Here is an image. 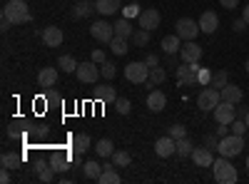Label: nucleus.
Masks as SVG:
<instances>
[{
    "label": "nucleus",
    "instance_id": "22",
    "mask_svg": "<svg viewBox=\"0 0 249 184\" xmlns=\"http://www.w3.org/2000/svg\"><path fill=\"white\" fill-rule=\"evenodd\" d=\"M162 50L167 52V55H175L182 50V37L175 33V35H167V37H162Z\"/></svg>",
    "mask_w": 249,
    "mask_h": 184
},
{
    "label": "nucleus",
    "instance_id": "3",
    "mask_svg": "<svg viewBox=\"0 0 249 184\" xmlns=\"http://www.w3.org/2000/svg\"><path fill=\"white\" fill-rule=\"evenodd\" d=\"M242 150H244V137L242 134H232V132L227 137H222L219 145H217V152L222 157H237V154H242Z\"/></svg>",
    "mask_w": 249,
    "mask_h": 184
},
{
    "label": "nucleus",
    "instance_id": "53",
    "mask_svg": "<svg viewBox=\"0 0 249 184\" xmlns=\"http://www.w3.org/2000/svg\"><path fill=\"white\" fill-rule=\"evenodd\" d=\"M242 17L247 20V25H249V5H244V10H242Z\"/></svg>",
    "mask_w": 249,
    "mask_h": 184
},
{
    "label": "nucleus",
    "instance_id": "50",
    "mask_svg": "<svg viewBox=\"0 0 249 184\" xmlns=\"http://www.w3.org/2000/svg\"><path fill=\"white\" fill-rule=\"evenodd\" d=\"M70 162H72V167H82V154H77V152H75Z\"/></svg>",
    "mask_w": 249,
    "mask_h": 184
},
{
    "label": "nucleus",
    "instance_id": "27",
    "mask_svg": "<svg viewBox=\"0 0 249 184\" xmlns=\"http://www.w3.org/2000/svg\"><path fill=\"white\" fill-rule=\"evenodd\" d=\"M97 182L100 184H120V174H117V169L112 165H105V169H102V174H100Z\"/></svg>",
    "mask_w": 249,
    "mask_h": 184
},
{
    "label": "nucleus",
    "instance_id": "40",
    "mask_svg": "<svg viewBox=\"0 0 249 184\" xmlns=\"http://www.w3.org/2000/svg\"><path fill=\"white\" fill-rule=\"evenodd\" d=\"M170 137H175V139L187 137V127H184V125H172V127H170Z\"/></svg>",
    "mask_w": 249,
    "mask_h": 184
},
{
    "label": "nucleus",
    "instance_id": "16",
    "mask_svg": "<svg viewBox=\"0 0 249 184\" xmlns=\"http://www.w3.org/2000/svg\"><path fill=\"white\" fill-rule=\"evenodd\" d=\"M57 77H60V72H57L55 67H43V70L37 72V85L45 87V90H50V87L57 85Z\"/></svg>",
    "mask_w": 249,
    "mask_h": 184
},
{
    "label": "nucleus",
    "instance_id": "55",
    "mask_svg": "<svg viewBox=\"0 0 249 184\" xmlns=\"http://www.w3.org/2000/svg\"><path fill=\"white\" fill-rule=\"evenodd\" d=\"M244 67H247V72H249V60H247V63H244Z\"/></svg>",
    "mask_w": 249,
    "mask_h": 184
},
{
    "label": "nucleus",
    "instance_id": "37",
    "mask_svg": "<svg viewBox=\"0 0 249 184\" xmlns=\"http://www.w3.org/2000/svg\"><path fill=\"white\" fill-rule=\"evenodd\" d=\"M50 165L55 167V172H65V169H70V165H72V162H68V159L62 157V154H55Z\"/></svg>",
    "mask_w": 249,
    "mask_h": 184
},
{
    "label": "nucleus",
    "instance_id": "2",
    "mask_svg": "<svg viewBox=\"0 0 249 184\" xmlns=\"http://www.w3.org/2000/svg\"><path fill=\"white\" fill-rule=\"evenodd\" d=\"M212 167H214V182H219V184H234V182L239 179V174H237L234 165L230 162V157L214 159Z\"/></svg>",
    "mask_w": 249,
    "mask_h": 184
},
{
    "label": "nucleus",
    "instance_id": "44",
    "mask_svg": "<svg viewBox=\"0 0 249 184\" xmlns=\"http://www.w3.org/2000/svg\"><path fill=\"white\" fill-rule=\"evenodd\" d=\"M217 145H219V137H217V134H207V137H204V147L212 150V147H217Z\"/></svg>",
    "mask_w": 249,
    "mask_h": 184
},
{
    "label": "nucleus",
    "instance_id": "19",
    "mask_svg": "<svg viewBox=\"0 0 249 184\" xmlns=\"http://www.w3.org/2000/svg\"><path fill=\"white\" fill-rule=\"evenodd\" d=\"M92 10H97L92 0H77V3L72 5V17H75V20H82V17L92 15Z\"/></svg>",
    "mask_w": 249,
    "mask_h": 184
},
{
    "label": "nucleus",
    "instance_id": "52",
    "mask_svg": "<svg viewBox=\"0 0 249 184\" xmlns=\"http://www.w3.org/2000/svg\"><path fill=\"white\" fill-rule=\"evenodd\" d=\"M167 65H170V67H177V57H175V55H167Z\"/></svg>",
    "mask_w": 249,
    "mask_h": 184
},
{
    "label": "nucleus",
    "instance_id": "24",
    "mask_svg": "<svg viewBox=\"0 0 249 184\" xmlns=\"http://www.w3.org/2000/svg\"><path fill=\"white\" fill-rule=\"evenodd\" d=\"M102 169H105V165H100V162H95V159H90V162H85L82 165V172H85V177L88 179H100V174H102Z\"/></svg>",
    "mask_w": 249,
    "mask_h": 184
},
{
    "label": "nucleus",
    "instance_id": "20",
    "mask_svg": "<svg viewBox=\"0 0 249 184\" xmlns=\"http://www.w3.org/2000/svg\"><path fill=\"white\" fill-rule=\"evenodd\" d=\"M95 8H97L100 15H115V13L122 10L120 0H95Z\"/></svg>",
    "mask_w": 249,
    "mask_h": 184
},
{
    "label": "nucleus",
    "instance_id": "23",
    "mask_svg": "<svg viewBox=\"0 0 249 184\" xmlns=\"http://www.w3.org/2000/svg\"><path fill=\"white\" fill-rule=\"evenodd\" d=\"M164 80H167V72H164V67L157 65V67H150V77H147V83H144V85L155 90V85H162Z\"/></svg>",
    "mask_w": 249,
    "mask_h": 184
},
{
    "label": "nucleus",
    "instance_id": "33",
    "mask_svg": "<svg viewBox=\"0 0 249 184\" xmlns=\"http://www.w3.org/2000/svg\"><path fill=\"white\" fill-rule=\"evenodd\" d=\"M210 85L217 87V90H222V87L230 85V75H227V70H217V72L212 75V83H210Z\"/></svg>",
    "mask_w": 249,
    "mask_h": 184
},
{
    "label": "nucleus",
    "instance_id": "54",
    "mask_svg": "<svg viewBox=\"0 0 249 184\" xmlns=\"http://www.w3.org/2000/svg\"><path fill=\"white\" fill-rule=\"evenodd\" d=\"M244 122H247V130H249V110L244 112Z\"/></svg>",
    "mask_w": 249,
    "mask_h": 184
},
{
    "label": "nucleus",
    "instance_id": "14",
    "mask_svg": "<svg viewBox=\"0 0 249 184\" xmlns=\"http://www.w3.org/2000/svg\"><path fill=\"white\" fill-rule=\"evenodd\" d=\"M62 40H65V35H62V30H60L57 25H48V28L43 30V43H45V48H60Z\"/></svg>",
    "mask_w": 249,
    "mask_h": 184
},
{
    "label": "nucleus",
    "instance_id": "15",
    "mask_svg": "<svg viewBox=\"0 0 249 184\" xmlns=\"http://www.w3.org/2000/svg\"><path fill=\"white\" fill-rule=\"evenodd\" d=\"M190 157L195 159L197 167H212V165H214V154H212L210 147H195Z\"/></svg>",
    "mask_w": 249,
    "mask_h": 184
},
{
    "label": "nucleus",
    "instance_id": "25",
    "mask_svg": "<svg viewBox=\"0 0 249 184\" xmlns=\"http://www.w3.org/2000/svg\"><path fill=\"white\" fill-rule=\"evenodd\" d=\"M107 45H110L112 55H117V57H120V55H127V50H130V45H127V37H117V35L110 40Z\"/></svg>",
    "mask_w": 249,
    "mask_h": 184
},
{
    "label": "nucleus",
    "instance_id": "12",
    "mask_svg": "<svg viewBox=\"0 0 249 184\" xmlns=\"http://www.w3.org/2000/svg\"><path fill=\"white\" fill-rule=\"evenodd\" d=\"M214 119H217V125H232L234 122V105L219 102V105L214 107Z\"/></svg>",
    "mask_w": 249,
    "mask_h": 184
},
{
    "label": "nucleus",
    "instance_id": "26",
    "mask_svg": "<svg viewBox=\"0 0 249 184\" xmlns=\"http://www.w3.org/2000/svg\"><path fill=\"white\" fill-rule=\"evenodd\" d=\"M35 169H37V179H40V182H45V184H48V182L55 179V167H53V165L37 162V167H35Z\"/></svg>",
    "mask_w": 249,
    "mask_h": 184
},
{
    "label": "nucleus",
    "instance_id": "49",
    "mask_svg": "<svg viewBox=\"0 0 249 184\" xmlns=\"http://www.w3.org/2000/svg\"><path fill=\"white\" fill-rule=\"evenodd\" d=\"M0 182H3V184L10 182V169H8V167H3V172H0Z\"/></svg>",
    "mask_w": 249,
    "mask_h": 184
},
{
    "label": "nucleus",
    "instance_id": "35",
    "mask_svg": "<svg viewBox=\"0 0 249 184\" xmlns=\"http://www.w3.org/2000/svg\"><path fill=\"white\" fill-rule=\"evenodd\" d=\"M0 162H3V167H8V169H15V167L20 165V162H23V157H20V154H15V152H5Z\"/></svg>",
    "mask_w": 249,
    "mask_h": 184
},
{
    "label": "nucleus",
    "instance_id": "32",
    "mask_svg": "<svg viewBox=\"0 0 249 184\" xmlns=\"http://www.w3.org/2000/svg\"><path fill=\"white\" fill-rule=\"evenodd\" d=\"M132 43H135V48H144V45H147L150 43V30H144V28H140V30H135L132 33Z\"/></svg>",
    "mask_w": 249,
    "mask_h": 184
},
{
    "label": "nucleus",
    "instance_id": "13",
    "mask_svg": "<svg viewBox=\"0 0 249 184\" xmlns=\"http://www.w3.org/2000/svg\"><path fill=\"white\" fill-rule=\"evenodd\" d=\"M197 23H199V30H202V33L212 35V33L219 28V17H217V13H214V10H204V13L199 15Z\"/></svg>",
    "mask_w": 249,
    "mask_h": 184
},
{
    "label": "nucleus",
    "instance_id": "34",
    "mask_svg": "<svg viewBox=\"0 0 249 184\" xmlns=\"http://www.w3.org/2000/svg\"><path fill=\"white\" fill-rule=\"evenodd\" d=\"M112 162H115V167H127L132 162V157H130V152L117 150V152H112Z\"/></svg>",
    "mask_w": 249,
    "mask_h": 184
},
{
    "label": "nucleus",
    "instance_id": "5",
    "mask_svg": "<svg viewBox=\"0 0 249 184\" xmlns=\"http://www.w3.org/2000/svg\"><path fill=\"white\" fill-rule=\"evenodd\" d=\"M124 77H127L130 83H135V85H144V83H147V77H150L147 63H144V60H135V63L124 65Z\"/></svg>",
    "mask_w": 249,
    "mask_h": 184
},
{
    "label": "nucleus",
    "instance_id": "41",
    "mask_svg": "<svg viewBox=\"0 0 249 184\" xmlns=\"http://www.w3.org/2000/svg\"><path fill=\"white\" fill-rule=\"evenodd\" d=\"M212 75H214V72H210V70H202V67H199V72H197L199 85H210V83H212Z\"/></svg>",
    "mask_w": 249,
    "mask_h": 184
},
{
    "label": "nucleus",
    "instance_id": "9",
    "mask_svg": "<svg viewBox=\"0 0 249 184\" xmlns=\"http://www.w3.org/2000/svg\"><path fill=\"white\" fill-rule=\"evenodd\" d=\"M137 23H140V28H144V30H157L160 28V23H162V15H160V10H155V8H147V10H142L140 15H137Z\"/></svg>",
    "mask_w": 249,
    "mask_h": 184
},
{
    "label": "nucleus",
    "instance_id": "28",
    "mask_svg": "<svg viewBox=\"0 0 249 184\" xmlns=\"http://www.w3.org/2000/svg\"><path fill=\"white\" fill-rule=\"evenodd\" d=\"M112 152H115V145H112L110 139H97L95 142V154L97 157L105 159V157H112Z\"/></svg>",
    "mask_w": 249,
    "mask_h": 184
},
{
    "label": "nucleus",
    "instance_id": "47",
    "mask_svg": "<svg viewBox=\"0 0 249 184\" xmlns=\"http://www.w3.org/2000/svg\"><path fill=\"white\" fill-rule=\"evenodd\" d=\"M219 5L227 8V10H234V8L239 5V0H219Z\"/></svg>",
    "mask_w": 249,
    "mask_h": 184
},
{
    "label": "nucleus",
    "instance_id": "18",
    "mask_svg": "<svg viewBox=\"0 0 249 184\" xmlns=\"http://www.w3.org/2000/svg\"><path fill=\"white\" fill-rule=\"evenodd\" d=\"M164 105H167V97H164V92H160V90H150V95H147V110H152V112H162Z\"/></svg>",
    "mask_w": 249,
    "mask_h": 184
},
{
    "label": "nucleus",
    "instance_id": "56",
    "mask_svg": "<svg viewBox=\"0 0 249 184\" xmlns=\"http://www.w3.org/2000/svg\"><path fill=\"white\" fill-rule=\"evenodd\" d=\"M247 169H249V157H247Z\"/></svg>",
    "mask_w": 249,
    "mask_h": 184
},
{
    "label": "nucleus",
    "instance_id": "51",
    "mask_svg": "<svg viewBox=\"0 0 249 184\" xmlns=\"http://www.w3.org/2000/svg\"><path fill=\"white\" fill-rule=\"evenodd\" d=\"M124 13H127V15H140L142 10H140L137 5H130V8H127V10H124Z\"/></svg>",
    "mask_w": 249,
    "mask_h": 184
},
{
    "label": "nucleus",
    "instance_id": "6",
    "mask_svg": "<svg viewBox=\"0 0 249 184\" xmlns=\"http://www.w3.org/2000/svg\"><path fill=\"white\" fill-rule=\"evenodd\" d=\"M75 75H77L80 83H85V85H97V80L102 77V72H100V67H97L95 60L80 63V65H77V70H75Z\"/></svg>",
    "mask_w": 249,
    "mask_h": 184
},
{
    "label": "nucleus",
    "instance_id": "30",
    "mask_svg": "<svg viewBox=\"0 0 249 184\" xmlns=\"http://www.w3.org/2000/svg\"><path fill=\"white\" fill-rule=\"evenodd\" d=\"M77 65H80V63H77L72 55H60V57H57V67H60L62 72H75Z\"/></svg>",
    "mask_w": 249,
    "mask_h": 184
},
{
    "label": "nucleus",
    "instance_id": "36",
    "mask_svg": "<svg viewBox=\"0 0 249 184\" xmlns=\"http://www.w3.org/2000/svg\"><path fill=\"white\" fill-rule=\"evenodd\" d=\"M192 150H195V147H192V142L187 139V137L177 139V154H179V157H190V154H192Z\"/></svg>",
    "mask_w": 249,
    "mask_h": 184
},
{
    "label": "nucleus",
    "instance_id": "46",
    "mask_svg": "<svg viewBox=\"0 0 249 184\" xmlns=\"http://www.w3.org/2000/svg\"><path fill=\"white\" fill-rule=\"evenodd\" d=\"M144 63H147V67H157V65H160V57H157V55H152V52H150V55H147V57H144Z\"/></svg>",
    "mask_w": 249,
    "mask_h": 184
},
{
    "label": "nucleus",
    "instance_id": "8",
    "mask_svg": "<svg viewBox=\"0 0 249 184\" xmlns=\"http://www.w3.org/2000/svg\"><path fill=\"white\" fill-rule=\"evenodd\" d=\"M90 35L97 40V43H110V40L115 37V25L105 23V20H95V23L90 25Z\"/></svg>",
    "mask_w": 249,
    "mask_h": 184
},
{
    "label": "nucleus",
    "instance_id": "39",
    "mask_svg": "<svg viewBox=\"0 0 249 184\" xmlns=\"http://www.w3.org/2000/svg\"><path fill=\"white\" fill-rule=\"evenodd\" d=\"M100 72H102V77H105V80H115V75H117V67H115V63H112V60H107V63H102Z\"/></svg>",
    "mask_w": 249,
    "mask_h": 184
},
{
    "label": "nucleus",
    "instance_id": "29",
    "mask_svg": "<svg viewBox=\"0 0 249 184\" xmlns=\"http://www.w3.org/2000/svg\"><path fill=\"white\" fill-rule=\"evenodd\" d=\"M132 33H135V30H132V25H130L127 17H120L117 23H115V35H117V37H127V40H130Z\"/></svg>",
    "mask_w": 249,
    "mask_h": 184
},
{
    "label": "nucleus",
    "instance_id": "10",
    "mask_svg": "<svg viewBox=\"0 0 249 184\" xmlns=\"http://www.w3.org/2000/svg\"><path fill=\"white\" fill-rule=\"evenodd\" d=\"M175 152H177V139H175V137L167 134V137L155 139V154H157V157L164 159V157H172Z\"/></svg>",
    "mask_w": 249,
    "mask_h": 184
},
{
    "label": "nucleus",
    "instance_id": "4",
    "mask_svg": "<svg viewBox=\"0 0 249 184\" xmlns=\"http://www.w3.org/2000/svg\"><path fill=\"white\" fill-rule=\"evenodd\" d=\"M222 102V92L217 90V87H212V85H207L199 95H197V107L202 110V112H214V107Z\"/></svg>",
    "mask_w": 249,
    "mask_h": 184
},
{
    "label": "nucleus",
    "instance_id": "48",
    "mask_svg": "<svg viewBox=\"0 0 249 184\" xmlns=\"http://www.w3.org/2000/svg\"><path fill=\"white\" fill-rule=\"evenodd\" d=\"M227 134H230V125H219V127H217V137L222 139V137H227Z\"/></svg>",
    "mask_w": 249,
    "mask_h": 184
},
{
    "label": "nucleus",
    "instance_id": "42",
    "mask_svg": "<svg viewBox=\"0 0 249 184\" xmlns=\"http://www.w3.org/2000/svg\"><path fill=\"white\" fill-rule=\"evenodd\" d=\"M230 127H232V134H244L247 132V122L244 119H234Z\"/></svg>",
    "mask_w": 249,
    "mask_h": 184
},
{
    "label": "nucleus",
    "instance_id": "45",
    "mask_svg": "<svg viewBox=\"0 0 249 184\" xmlns=\"http://www.w3.org/2000/svg\"><path fill=\"white\" fill-rule=\"evenodd\" d=\"M232 30H234V33H244V30H247V20H244V17L234 20V23H232Z\"/></svg>",
    "mask_w": 249,
    "mask_h": 184
},
{
    "label": "nucleus",
    "instance_id": "11",
    "mask_svg": "<svg viewBox=\"0 0 249 184\" xmlns=\"http://www.w3.org/2000/svg\"><path fill=\"white\" fill-rule=\"evenodd\" d=\"M202 52H204V50L197 45V40H187V43L182 45V50H179V57L184 60V63H199Z\"/></svg>",
    "mask_w": 249,
    "mask_h": 184
},
{
    "label": "nucleus",
    "instance_id": "38",
    "mask_svg": "<svg viewBox=\"0 0 249 184\" xmlns=\"http://www.w3.org/2000/svg\"><path fill=\"white\" fill-rule=\"evenodd\" d=\"M115 110H117V115H130V110H132L130 100L127 97H117L115 100Z\"/></svg>",
    "mask_w": 249,
    "mask_h": 184
},
{
    "label": "nucleus",
    "instance_id": "1",
    "mask_svg": "<svg viewBox=\"0 0 249 184\" xmlns=\"http://www.w3.org/2000/svg\"><path fill=\"white\" fill-rule=\"evenodd\" d=\"M3 17L8 20V23H13V25H25V23L33 20L30 8H28L25 0H8L5 8H3Z\"/></svg>",
    "mask_w": 249,
    "mask_h": 184
},
{
    "label": "nucleus",
    "instance_id": "21",
    "mask_svg": "<svg viewBox=\"0 0 249 184\" xmlns=\"http://www.w3.org/2000/svg\"><path fill=\"white\" fill-rule=\"evenodd\" d=\"M95 100L97 102H115L117 92L112 85H95Z\"/></svg>",
    "mask_w": 249,
    "mask_h": 184
},
{
    "label": "nucleus",
    "instance_id": "17",
    "mask_svg": "<svg viewBox=\"0 0 249 184\" xmlns=\"http://www.w3.org/2000/svg\"><path fill=\"white\" fill-rule=\"evenodd\" d=\"M219 92H222V102H230V105H239V102L244 100V92H242L239 85H227Z\"/></svg>",
    "mask_w": 249,
    "mask_h": 184
},
{
    "label": "nucleus",
    "instance_id": "31",
    "mask_svg": "<svg viewBox=\"0 0 249 184\" xmlns=\"http://www.w3.org/2000/svg\"><path fill=\"white\" fill-rule=\"evenodd\" d=\"M90 137L88 134H75V139H72V150L77 152V154H85L88 150H90Z\"/></svg>",
    "mask_w": 249,
    "mask_h": 184
},
{
    "label": "nucleus",
    "instance_id": "7",
    "mask_svg": "<svg viewBox=\"0 0 249 184\" xmlns=\"http://www.w3.org/2000/svg\"><path fill=\"white\" fill-rule=\"evenodd\" d=\"M175 33L187 43V40H197V35L202 30H199V23H195L192 17H179L177 23H175Z\"/></svg>",
    "mask_w": 249,
    "mask_h": 184
},
{
    "label": "nucleus",
    "instance_id": "43",
    "mask_svg": "<svg viewBox=\"0 0 249 184\" xmlns=\"http://www.w3.org/2000/svg\"><path fill=\"white\" fill-rule=\"evenodd\" d=\"M90 60H95L97 65H102V63H107V52L105 50H92V57Z\"/></svg>",
    "mask_w": 249,
    "mask_h": 184
}]
</instances>
